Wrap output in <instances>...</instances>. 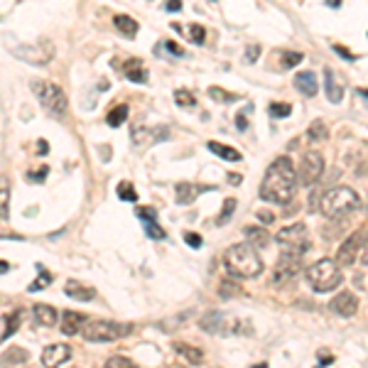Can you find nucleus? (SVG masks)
<instances>
[{
  "instance_id": "20",
  "label": "nucleus",
  "mask_w": 368,
  "mask_h": 368,
  "mask_svg": "<svg viewBox=\"0 0 368 368\" xmlns=\"http://www.w3.org/2000/svg\"><path fill=\"white\" fill-rule=\"evenodd\" d=\"M35 320L42 326H55L57 320H59V314H57L55 307H49V304H35Z\"/></svg>"
},
{
  "instance_id": "7",
  "label": "nucleus",
  "mask_w": 368,
  "mask_h": 368,
  "mask_svg": "<svg viewBox=\"0 0 368 368\" xmlns=\"http://www.w3.org/2000/svg\"><path fill=\"white\" fill-rule=\"evenodd\" d=\"M33 91L37 93L39 103L44 106L47 113H55V116L66 113L69 101H66V93L62 91V86H57L52 82H33Z\"/></svg>"
},
{
  "instance_id": "4",
  "label": "nucleus",
  "mask_w": 368,
  "mask_h": 368,
  "mask_svg": "<svg viewBox=\"0 0 368 368\" xmlns=\"http://www.w3.org/2000/svg\"><path fill=\"white\" fill-rule=\"evenodd\" d=\"M304 277H307L309 287H312L314 293H331V290H336L344 282L341 266L336 260H329V258H322L317 263H312L307 268V273H304Z\"/></svg>"
},
{
  "instance_id": "3",
  "label": "nucleus",
  "mask_w": 368,
  "mask_h": 368,
  "mask_svg": "<svg viewBox=\"0 0 368 368\" xmlns=\"http://www.w3.org/2000/svg\"><path fill=\"white\" fill-rule=\"evenodd\" d=\"M358 206H361V199L351 187H334V190L324 192L320 199V212L326 219H344L356 212Z\"/></svg>"
},
{
  "instance_id": "25",
  "label": "nucleus",
  "mask_w": 368,
  "mask_h": 368,
  "mask_svg": "<svg viewBox=\"0 0 368 368\" xmlns=\"http://www.w3.org/2000/svg\"><path fill=\"white\" fill-rule=\"evenodd\" d=\"M199 192H204V190H196V187H192V184H187V182L177 184V201L179 204H190Z\"/></svg>"
},
{
  "instance_id": "40",
  "label": "nucleus",
  "mask_w": 368,
  "mask_h": 368,
  "mask_svg": "<svg viewBox=\"0 0 368 368\" xmlns=\"http://www.w3.org/2000/svg\"><path fill=\"white\" fill-rule=\"evenodd\" d=\"M165 10L179 12V10H182V0H167V3H165Z\"/></svg>"
},
{
  "instance_id": "48",
  "label": "nucleus",
  "mask_w": 368,
  "mask_h": 368,
  "mask_svg": "<svg viewBox=\"0 0 368 368\" xmlns=\"http://www.w3.org/2000/svg\"><path fill=\"white\" fill-rule=\"evenodd\" d=\"M358 93H361V96H363V98H366V101H368V91H366V89H361V91H358Z\"/></svg>"
},
{
  "instance_id": "32",
  "label": "nucleus",
  "mask_w": 368,
  "mask_h": 368,
  "mask_svg": "<svg viewBox=\"0 0 368 368\" xmlns=\"http://www.w3.org/2000/svg\"><path fill=\"white\" fill-rule=\"evenodd\" d=\"M49 280H52V275H49L47 270H39V277L33 282V285L28 287V290H30V293H37V290H44V287L49 285Z\"/></svg>"
},
{
  "instance_id": "11",
  "label": "nucleus",
  "mask_w": 368,
  "mask_h": 368,
  "mask_svg": "<svg viewBox=\"0 0 368 368\" xmlns=\"http://www.w3.org/2000/svg\"><path fill=\"white\" fill-rule=\"evenodd\" d=\"M71 349L66 344H52L42 351V366L44 368H59L64 361H69Z\"/></svg>"
},
{
  "instance_id": "34",
  "label": "nucleus",
  "mask_w": 368,
  "mask_h": 368,
  "mask_svg": "<svg viewBox=\"0 0 368 368\" xmlns=\"http://www.w3.org/2000/svg\"><path fill=\"white\" fill-rule=\"evenodd\" d=\"M190 39L194 44H204V39H206V30L201 28V25H192L190 28Z\"/></svg>"
},
{
  "instance_id": "5",
  "label": "nucleus",
  "mask_w": 368,
  "mask_h": 368,
  "mask_svg": "<svg viewBox=\"0 0 368 368\" xmlns=\"http://www.w3.org/2000/svg\"><path fill=\"white\" fill-rule=\"evenodd\" d=\"M133 331L130 324L111 320H86L82 334L86 341H96V344H109V341H118L120 336H128Z\"/></svg>"
},
{
  "instance_id": "31",
  "label": "nucleus",
  "mask_w": 368,
  "mask_h": 368,
  "mask_svg": "<svg viewBox=\"0 0 368 368\" xmlns=\"http://www.w3.org/2000/svg\"><path fill=\"white\" fill-rule=\"evenodd\" d=\"M8 324H6V331H3V339H8V336L12 334V331H17V326H20V312H12L8 314Z\"/></svg>"
},
{
  "instance_id": "30",
  "label": "nucleus",
  "mask_w": 368,
  "mask_h": 368,
  "mask_svg": "<svg viewBox=\"0 0 368 368\" xmlns=\"http://www.w3.org/2000/svg\"><path fill=\"white\" fill-rule=\"evenodd\" d=\"M103 368H138V366L130 361V358H125V356H111Z\"/></svg>"
},
{
  "instance_id": "45",
  "label": "nucleus",
  "mask_w": 368,
  "mask_h": 368,
  "mask_svg": "<svg viewBox=\"0 0 368 368\" xmlns=\"http://www.w3.org/2000/svg\"><path fill=\"white\" fill-rule=\"evenodd\" d=\"M331 363H334V358H331V356H324V358L320 361V366H331Z\"/></svg>"
},
{
  "instance_id": "14",
  "label": "nucleus",
  "mask_w": 368,
  "mask_h": 368,
  "mask_svg": "<svg viewBox=\"0 0 368 368\" xmlns=\"http://www.w3.org/2000/svg\"><path fill=\"white\" fill-rule=\"evenodd\" d=\"M174 351H177V356L182 363H192V366L204 363V353H201V349L190 347V344H184V341H177V344H174Z\"/></svg>"
},
{
  "instance_id": "17",
  "label": "nucleus",
  "mask_w": 368,
  "mask_h": 368,
  "mask_svg": "<svg viewBox=\"0 0 368 368\" xmlns=\"http://www.w3.org/2000/svg\"><path fill=\"white\" fill-rule=\"evenodd\" d=\"M123 74L128 76L133 84H145L147 82V69L142 66L140 59H128V62H125Z\"/></svg>"
},
{
  "instance_id": "23",
  "label": "nucleus",
  "mask_w": 368,
  "mask_h": 368,
  "mask_svg": "<svg viewBox=\"0 0 368 368\" xmlns=\"http://www.w3.org/2000/svg\"><path fill=\"white\" fill-rule=\"evenodd\" d=\"M10 214V182L8 177H0V219H8Z\"/></svg>"
},
{
  "instance_id": "13",
  "label": "nucleus",
  "mask_w": 368,
  "mask_h": 368,
  "mask_svg": "<svg viewBox=\"0 0 368 368\" xmlns=\"http://www.w3.org/2000/svg\"><path fill=\"white\" fill-rule=\"evenodd\" d=\"M84 324H86V317H84L82 312H74V309H66L64 314H62V331H64L66 336H74L79 334V331L84 329Z\"/></svg>"
},
{
  "instance_id": "19",
  "label": "nucleus",
  "mask_w": 368,
  "mask_h": 368,
  "mask_svg": "<svg viewBox=\"0 0 368 368\" xmlns=\"http://www.w3.org/2000/svg\"><path fill=\"white\" fill-rule=\"evenodd\" d=\"M25 361H28V351L20 347H12L0 356V368H15V366H22Z\"/></svg>"
},
{
  "instance_id": "15",
  "label": "nucleus",
  "mask_w": 368,
  "mask_h": 368,
  "mask_svg": "<svg viewBox=\"0 0 368 368\" xmlns=\"http://www.w3.org/2000/svg\"><path fill=\"white\" fill-rule=\"evenodd\" d=\"M295 89L304 96H314V93L320 91V84H317V74L314 71H300L295 76Z\"/></svg>"
},
{
  "instance_id": "12",
  "label": "nucleus",
  "mask_w": 368,
  "mask_h": 368,
  "mask_svg": "<svg viewBox=\"0 0 368 368\" xmlns=\"http://www.w3.org/2000/svg\"><path fill=\"white\" fill-rule=\"evenodd\" d=\"M331 309L341 317H353L358 312V297L353 293H339L334 300H331Z\"/></svg>"
},
{
  "instance_id": "8",
  "label": "nucleus",
  "mask_w": 368,
  "mask_h": 368,
  "mask_svg": "<svg viewBox=\"0 0 368 368\" xmlns=\"http://www.w3.org/2000/svg\"><path fill=\"white\" fill-rule=\"evenodd\" d=\"M322 174H324V157L317 150L304 152L297 165V182L302 184V187H312V184L320 182Z\"/></svg>"
},
{
  "instance_id": "27",
  "label": "nucleus",
  "mask_w": 368,
  "mask_h": 368,
  "mask_svg": "<svg viewBox=\"0 0 368 368\" xmlns=\"http://www.w3.org/2000/svg\"><path fill=\"white\" fill-rule=\"evenodd\" d=\"M174 101H177V106H182V109H190V106H196L194 93L187 91V89H177V91H174Z\"/></svg>"
},
{
  "instance_id": "10",
  "label": "nucleus",
  "mask_w": 368,
  "mask_h": 368,
  "mask_svg": "<svg viewBox=\"0 0 368 368\" xmlns=\"http://www.w3.org/2000/svg\"><path fill=\"white\" fill-rule=\"evenodd\" d=\"M366 228H358L356 233H351L347 241H344V246L339 248V253H336V263L339 266H351L353 260H356V253L363 248V243H366Z\"/></svg>"
},
{
  "instance_id": "35",
  "label": "nucleus",
  "mask_w": 368,
  "mask_h": 368,
  "mask_svg": "<svg viewBox=\"0 0 368 368\" xmlns=\"http://www.w3.org/2000/svg\"><path fill=\"white\" fill-rule=\"evenodd\" d=\"M209 96L217 98V101H236V98H239L236 93H226V91H221L219 86H212V89H209Z\"/></svg>"
},
{
  "instance_id": "43",
  "label": "nucleus",
  "mask_w": 368,
  "mask_h": 368,
  "mask_svg": "<svg viewBox=\"0 0 368 368\" xmlns=\"http://www.w3.org/2000/svg\"><path fill=\"white\" fill-rule=\"evenodd\" d=\"M361 263H363V266H368V239H366V243H363V248H361Z\"/></svg>"
},
{
  "instance_id": "26",
  "label": "nucleus",
  "mask_w": 368,
  "mask_h": 368,
  "mask_svg": "<svg viewBox=\"0 0 368 368\" xmlns=\"http://www.w3.org/2000/svg\"><path fill=\"white\" fill-rule=\"evenodd\" d=\"M128 118V106L125 103H118V106H113L109 113V125H113V128H118V125H123V120Z\"/></svg>"
},
{
  "instance_id": "38",
  "label": "nucleus",
  "mask_w": 368,
  "mask_h": 368,
  "mask_svg": "<svg viewBox=\"0 0 368 368\" xmlns=\"http://www.w3.org/2000/svg\"><path fill=\"white\" fill-rule=\"evenodd\" d=\"M184 241H187L192 248H201V236H199V233H184Z\"/></svg>"
},
{
  "instance_id": "49",
  "label": "nucleus",
  "mask_w": 368,
  "mask_h": 368,
  "mask_svg": "<svg viewBox=\"0 0 368 368\" xmlns=\"http://www.w3.org/2000/svg\"><path fill=\"white\" fill-rule=\"evenodd\" d=\"M255 368H268V363H258V366H255Z\"/></svg>"
},
{
  "instance_id": "29",
  "label": "nucleus",
  "mask_w": 368,
  "mask_h": 368,
  "mask_svg": "<svg viewBox=\"0 0 368 368\" xmlns=\"http://www.w3.org/2000/svg\"><path fill=\"white\" fill-rule=\"evenodd\" d=\"M118 196L123 201H138V192H136V187L130 182H120L118 184Z\"/></svg>"
},
{
  "instance_id": "47",
  "label": "nucleus",
  "mask_w": 368,
  "mask_h": 368,
  "mask_svg": "<svg viewBox=\"0 0 368 368\" xmlns=\"http://www.w3.org/2000/svg\"><path fill=\"white\" fill-rule=\"evenodd\" d=\"M37 145H39V152H47V150H49V147H47V140H39Z\"/></svg>"
},
{
  "instance_id": "37",
  "label": "nucleus",
  "mask_w": 368,
  "mask_h": 368,
  "mask_svg": "<svg viewBox=\"0 0 368 368\" xmlns=\"http://www.w3.org/2000/svg\"><path fill=\"white\" fill-rule=\"evenodd\" d=\"M302 62V55L300 52H285L282 55V66H295V64H300Z\"/></svg>"
},
{
  "instance_id": "39",
  "label": "nucleus",
  "mask_w": 368,
  "mask_h": 368,
  "mask_svg": "<svg viewBox=\"0 0 368 368\" xmlns=\"http://www.w3.org/2000/svg\"><path fill=\"white\" fill-rule=\"evenodd\" d=\"M163 47L167 49V52H172V55H177V57H182V55H184V49L179 47L177 42H163Z\"/></svg>"
},
{
  "instance_id": "44",
  "label": "nucleus",
  "mask_w": 368,
  "mask_h": 368,
  "mask_svg": "<svg viewBox=\"0 0 368 368\" xmlns=\"http://www.w3.org/2000/svg\"><path fill=\"white\" fill-rule=\"evenodd\" d=\"M258 217H260V219H263V221H268V223H270V221H273V219H275V217H273V214H268V212H260V214H258Z\"/></svg>"
},
{
  "instance_id": "42",
  "label": "nucleus",
  "mask_w": 368,
  "mask_h": 368,
  "mask_svg": "<svg viewBox=\"0 0 368 368\" xmlns=\"http://www.w3.org/2000/svg\"><path fill=\"white\" fill-rule=\"evenodd\" d=\"M258 55H260V49H258V47H250L248 52H246V59H248V62H255V59H258Z\"/></svg>"
},
{
  "instance_id": "16",
  "label": "nucleus",
  "mask_w": 368,
  "mask_h": 368,
  "mask_svg": "<svg viewBox=\"0 0 368 368\" xmlns=\"http://www.w3.org/2000/svg\"><path fill=\"white\" fill-rule=\"evenodd\" d=\"M64 293L69 295V297L79 300V302H89V300L96 297V290H93V287H86V285H82V282H74V280L66 282Z\"/></svg>"
},
{
  "instance_id": "36",
  "label": "nucleus",
  "mask_w": 368,
  "mask_h": 368,
  "mask_svg": "<svg viewBox=\"0 0 368 368\" xmlns=\"http://www.w3.org/2000/svg\"><path fill=\"white\" fill-rule=\"evenodd\" d=\"M233 212H236V199H226V201H223L221 217H219V226H221V223L226 221L228 217H233Z\"/></svg>"
},
{
  "instance_id": "22",
  "label": "nucleus",
  "mask_w": 368,
  "mask_h": 368,
  "mask_svg": "<svg viewBox=\"0 0 368 368\" xmlns=\"http://www.w3.org/2000/svg\"><path fill=\"white\" fill-rule=\"evenodd\" d=\"M324 82H326V98H329L331 103H341V98H344V89L336 84V79H334V74H331L329 69L324 71Z\"/></svg>"
},
{
  "instance_id": "2",
  "label": "nucleus",
  "mask_w": 368,
  "mask_h": 368,
  "mask_svg": "<svg viewBox=\"0 0 368 368\" xmlns=\"http://www.w3.org/2000/svg\"><path fill=\"white\" fill-rule=\"evenodd\" d=\"M223 266L236 277H258L263 273V258L253 243H236L223 253Z\"/></svg>"
},
{
  "instance_id": "33",
  "label": "nucleus",
  "mask_w": 368,
  "mask_h": 368,
  "mask_svg": "<svg viewBox=\"0 0 368 368\" xmlns=\"http://www.w3.org/2000/svg\"><path fill=\"white\" fill-rule=\"evenodd\" d=\"M309 136H312L314 140H324L329 133H326V128H324V123H322V120H314L312 128H309Z\"/></svg>"
},
{
  "instance_id": "1",
  "label": "nucleus",
  "mask_w": 368,
  "mask_h": 368,
  "mask_svg": "<svg viewBox=\"0 0 368 368\" xmlns=\"http://www.w3.org/2000/svg\"><path fill=\"white\" fill-rule=\"evenodd\" d=\"M297 169H295L290 157H277L268 167L263 184H260V196L270 204H290L297 192Z\"/></svg>"
},
{
  "instance_id": "9",
  "label": "nucleus",
  "mask_w": 368,
  "mask_h": 368,
  "mask_svg": "<svg viewBox=\"0 0 368 368\" xmlns=\"http://www.w3.org/2000/svg\"><path fill=\"white\" fill-rule=\"evenodd\" d=\"M302 270V255L295 253H280L275 268H273V282L275 285H285V282L295 280V275Z\"/></svg>"
},
{
  "instance_id": "46",
  "label": "nucleus",
  "mask_w": 368,
  "mask_h": 368,
  "mask_svg": "<svg viewBox=\"0 0 368 368\" xmlns=\"http://www.w3.org/2000/svg\"><path fill=\"white\" fill-rule=\"evenodd\" d=\"M236 123H239V130H246V118H243V116H239V120H236Z\"/></svg>"
},
{
  "instance_id": "28",
  "label": "nucleus",
  "mask_w": 368,
  "mask_h": 368,
  "mask_svg": "<svg viewBox=\"0 0 368 368\" xmlns=\"http://www.w3.org/2000/svg\"><path fill=\"white\" fill-rule=\"evenodd\" d=\"M268 113H270L273 118H285V116L293 113V106H290V103H282V101L270 103V109H268Z\"/></svg>"
},
{
  "instance_id": "24",
  "label": "nucleus",
  "mask_w": 368,
  "mask_h": 368,
  "mask_svg": "<svg viewBox=\"0 0 368 368\" xmlns=\"http://www.w3.org/2000/svg\"><path fill=\"white\" fill-rule=\"evenodd\" d=\"M113 25L125 35V37H136V35H138V22L133 20V17H128V15H116Z\"/></svg>"
},
{
  "instance_id": "41",
  "label": "nucleus",
  "mask_w": 368,
  "mask_h": 368,
  "mask_svg": "<svg viewBox=\"0 0 368 368\" xmlns=\"http://www.w3.org/2000/svg\"><path fill=\"white\" fill-rule=\"evenodd\" d=\"M28 177L33 179V182H42V179L47 177V167H42V169H39V172H35V169H33V172H30Z\"/></svg>"
},
{
  "instance_id": "21",
  "label": "nucleus",
  "mask_w": 368,
  "mask_h": 368,
  "mask_svg": "<svg viewBox=\"0 0 368 368\" xmlns=\"http://www.w3.org/2000/svg\"><path fill=\"white\" fill-rule=\"evenodd\" d=\"M209 150L214 152V155L223 157V160H228V163H239L241 160V152L239 150H233V147L223 145V142L219 140H209Z\"/></svg>"
},
{
  "instance_id": "18",
  "label": "nucleus",
  "mask_w": 368,
  "mask_h": 368,
  "mask_svg": "<svg viewBox=\"0 0 368 368\" xmlns=\"http://www.w3.org/2000/svg\"><path fill=\"white\" fill-rule=\"evenodd\" d=\"M138 217L145 221V231H147V236H152L155 241H163L167 233L163 231V228L157 226V221H155V212H150V209H138Z\"/></svg>"
},
{
  "instance_id": "6",
  "label": "nucleus",
  "mask_w": 368,
  "mask_h": 368,
  "mask_svg": "<svg viewBox=\"0 0 368 368\" xmlns=\"http://www.w3.org/2000/svg\"><path fill=\"white\" fill-rule=\"evenodd\" d=\"M275 243L282 248V253L304 255L309 250V231L304 223H290L275 233Z\"/></svg>"
}]
</instances>
